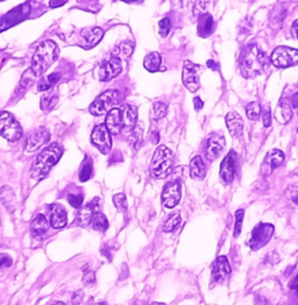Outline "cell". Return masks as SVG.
<instances>
[{"label": "cell", "mask_w": 298, "mask_h": 305, "mask_svg": "<svg viewBox=\"0 0 298 305\" xmlns=\"http://www.w3.org/2000/svg\"><path fill=\"white\" fill-rule=\"evenodd\" d=\"M284 161V154L280 149H273L267 154L265 162L262 164V171L268 169L267 175H269L274 169H276L278 165H281Z\"/></svg>", "instance_id": "21"}, {"label": "cell", "mask_w": 298, "mask_h": 305, "mask_svg": "<svg viewBox=\"0 0 298 305\" xmlns=\"http://www.w3.org/2000/svg\"><path fill=\"white\" fill-rule=\"evenodd\" d=\"M232 269L226 257H218L212 265V280L216 283H224L231 276Z\"/></svg>", "instance_id": "15"}, {"label": "cell", "mask_w": 298, "mask_h": 305, "mask_svg": "<svg viewBox=\"0 0 298 305\" xmlns=\"http://www.w3.org/2000/svg\"><path fill=\"white\" fill-rule=\"evenodd\" d=\"M49 229L48 219L43 214H37L31 224V234L33 238L40 239L46 234Z\"/></svg>", "instance_id": "24"}, {"label": "cell", "mask_w": 298, "mask_h": 305, "mask_svg": "<svg viewBox=\"0 0 298 305\" xmlns=\"http://www.w3.org/2000/svg\"><path fill=\"white\" fill-rule=\"evenodd\" d=\"M120 96V92L116 90H107L98 96L93 103L90 105L89 111L92 115H103L105 113H108L112 107L114 106L118 101V98Z\"/></svg>", "instance_id": "5"}, {"label": "cell", "mask_w": 298, "mask_h": 305, "mask_svg": "<svg viewBox=\"0 0 298 305\" xmlns=\"http://www.w3.org/2000/svg\"><path fill=\"white\" fill-rule=\"evenodd\" d=\"M268 65L266 55L256 44H248L240 56V71L245 78L258 76Z\"/></svg>", "instance_id": "1"}, {"label": "cell", "mask_w": 298, "mask_h": 305, "mask_svg": "<svg viewBox=\"0 0 298 305\" xmlns=\"http://www.w3.org/2000/svg\"><path fill=\"white\" fill-rule=\"evenodd\" d=\"M170 27H171L170 19H168V18L162 19V20L158 22V32H160V35L162 37L167 36L169 32H170Z\"/></svg>", "instance_id": "39"}, {"label": "cell", "mask_w": 298, "mask_h": 305, "mask_svg": "<svg viewBox=\"0 0 298 305\" xmlns=\"http://www.w3.org/2000/svg\"><path fill=\"white\" fill-rule=\"evenodd\" d=\"M59 78H61V74L58 73L49 75V76L43 78V80L39 83L37 90H39V91H47V90L50 89L52 85H55L56 83L59 81Z\"/></svg>", "instance_id": "32"}, {"label": "cell", "mask_w": 298, "mask_h": 305, "mask_svg": "<svg viewBox=\"0 0 298 305\" xmlns=\"http://www.w3.org/2000/svg\"><path fill=\"white\" fill-rule=\"evenodd\" d=\"M33 75H34V74H33ZM33 75H32V76H33ZM32 76H27V71H26L25 75H24V76H22V78H21L20 84H19L18 90H20L21 88H24V91H25L26 89L29 88V86H31L32 83L34 82V77H32Z\"/></svg>", "instance_id": "41"}, {"label": "cell", "mask_w": 298, "mask_h": 305, "mask_svg": "<svg viewBox=\"0 0 298 305\" xmlns=\"http://www.w3.org/2000/svg\"><path fill=\"white\" fill-rule=\"evenodd\" d=\"M94 282H96V276H94L92 270H88L83 275V283H85L86 285H92L94 284Z\"/></svg>", "instance_id": "42"}, {"label": "cell", "mask_w": 298, "mask_h": 305, "mask_svg": "<svg viewBox=\"0 0 298 305\" xmlns=\"http://www.w3.org/2000/svg\"><path fill=\"white\" fill-rule=\"evenodd\" d=\"M246 113L248 119L251 120H258L261 115V105H260L258 101H252V103H248L246 106Z\"/></svg>", "instance_id": "33"}, {"label": "cell", "mask_w": 298, "mask_h": 305, "mask_svg": "<svg viewBox=\"0 0 298 305\" xmlns=\"http://www.w3.org/2000/svg\"><path fill=\"white\" fill-rule=\"evenodd\" d=\"M194 103H195V108H196V111L202 110L203 106H204V103H203V100H202L199 97H196V98H195V99H194Z\"/></svg>", "instance_id": "46"}, {"label": "cell", "mask_w": 298, "mask_h": 305, "mask_svg": "<svg viewBox=\"0 0 298 305\" xmlns=\"http://www.w3.org/2000/svg\"><path fill=\"white\" fill-rule=\"evenodd\" d=\"M296 31H297V20L293 21V24H292V35H293V37H295V39L297 37Z\"/></svg>", "instance_id": "48"}, {"label": "cell", "mask_w": 298, "mask_h": 305, "mask_svg": "<svg viewBox=\"0 0 298 305\" xmlns=\"http://www.w3.org/2000/svg\"><path fill=\"white\" fill-rule=\"evenodd\" d=\"M120 113H122V131L125 133H131L137 125V107L131 104H125L123 105Z\"/></svg>", "instance_id": "16"}, {"label": "cell", "mask_w": 298, "mask_h": 305, "mask_svg": "<svg viewBox=\"0 0 298 305\" xmlns=\"http://www.w3.org/2000/svg\"><path fill=\"white\" fill-rule=\"evenodd\" d=\"M297 97H298V93H295V95H293V99H292V106L293 107H297Z\"/></svg>", "instance_id": "49"}, {"label": "cell", "mask_w": 298, "mask_h": 305, "mask_svg": "<svg viewBox=\"0 0 298 305\" xmlns=\"http://www.w3.org/2000/svg\"><path fill=\"white\" fill-rule=\"evenodd\" d=\"M0 135L12 142L18 141L22 135L20 124L7 111H0Z\"/></svg>", "instance_id": "6"}, {"label": "cell", "mask_w": 298, "mask_h": 305, "mask_svg": "<svg viewBox=\"0 0 298 305\" xmlns=\"http://www.w3.org/2000/svg\"><path fill=\"white\" fill-rule=\"evenodd\" d=\"M213 31V19L210 14H204L199 19L198 24V34L201 36L210 35Z\"/></svg>", "instance_id": "28"}, {"label": "cell", "mask_w": 298, "mask_h": 305, "mask_svg": "<svg viewBox=\"0 0 298 305\" xmlns=\"http://www.w3.org/2000/svg\"><path fill=\"white\" fill-rule=\"evenodd\" d=\"M181 201V184L177 180L168 182L162 191V204L164 208L172 209Z\"/></svg>", "instance_id": "12"}, {"label": "cell", "mask_w": 298, "mask_h": 305, "mask_svg": "<svg viewBox=\"0 0 298 305\" xmlns=\"http://www.w3.org/2000/svg\"><path fill=\"white\" fill-rule=\"evenodd\" d=\"M292 116V110L291 106H290V103L288 99L283 98V99L280 100L278 103L276 111H275V118L280 124H286L291 119Z\"/></svg>", "instance_id": "25"}, {"label": "cell", "mask_w": 298, "mask_h": 305, "mask_svg": "<svg viewBox=\"0 0 298 305\" xmlns=\"http://www.w3.org/2000/svg\"><path fill=\"white\" fill-rule=\"evenodd\" d=\"M123 70V63L119 58L116 57H110L107 59H104L99 66L94 70V76L97 80L107 82L111 81L112 78L118 76Z\"/></svg>", "instance_id": "7"}, {"label": "cell", "mask_w": 298, "mask_h": 305, "mask_svg": "<svg viewBox=\"0 0 298 305\" xmlns=\"http://www.w3.org/2000/svg\"><path fill=\"white\" fill-rule=\"evenodd\" d=\"M106 126L108 133L116 135L122 132V113L119 108H112L107 113L106 121L104 124Z\"/></svg>", "instance_id": "23"}, {"label": "cell", "mask_w": 298, "mask_h": 305, "mask_svg": "<svg viewBox=\"0 0 298 305\" xmlns=\"http://www.w3.org/2000/svg\"><path fill=\"white\" fill-rule=\"evenodd\" d=\"M58 47L54 41L47 40L37 47L32 59V73L35 77H41L58 57Z\"/></svg>", "instance_id": "3"}, {"label": "cell", "mask_w": 298, "mask_h": 305, "mask_svg": "<svg viewBox=\"0 0 298 305\" xmlns=\"http://www.w3.org/2000/svg\"><path fill=\"white\" fill-rule=\"evenodd\" d=\"M274 233V226L271 224H258L253 229L250 240V247L253 251H258L269 242Z\"/></svg>", "instance_id": "9"}, {"label": "cell", "mask_w": 298, "mask_h": 305, "mask_svg": "<svg viewBox=\"0 0 298 305\" xmlns=\"http://www.w3.org/2000/svg\"><path fill=\"white\" fill-rule=\"evenodd\" d=\"M225 148V138L220 134H210L205 142V154L210 161L218 159Z\"/></svg>", "instance_id": "14"}, {"label": "cell", "mask_w": 298, "mask_h": 305, "mask_svg": "<svg viewBox=\"0 0 298 305\" xmlns=\"http://www.w3.org/2000/svg\"><path fill=\"white\" fill-rule=\"evenodd\" d=\"M113 203H114L115 208L120 212H125L127 210V199L124 194H118L113 197Z\"/></svg>", "instance_id": "36"}, {"label": "cell", "mask_w": 298, "mask_h": 305, "mask_svg": "<svg viewBox=\"0 0 298 305\" xmlns=\"http://www.w3.org/2000/svg\"><path fill=\"white\" fill-rule=\"evenodd\" d=\"M49 138H50V135H49V132L44 127H40V129L33 131L27 138L26 150L27 152H34V150L39 149L41 146L46 144Z\"/></svg>", "instance_id": "18"}, {"label": "cell", "mask_w": 298, "mask_h": 305, "mask_svg": "<svg viewBox=\"0 0 298 305\" xmlns=\"http://www.w3.org/2000/svg\"><path fill=\"white\" fill-rule=\"evenodd\" d=\"M0 199H2L3 204L10 205V201L14 199V193L10 187H3L0 190Z\"/></svg>", "instance_id": "37"}, {"label": "cell", "mask_w": 298, "mask_h": 305, "mask_svg": "<svg viewBox=\"0 0 298 305\" xmlns=\"http://www.w3.org/2000/svg\"><path fill=\"white\" fill-rule=\"evenodd\" d=\"M198 66L194 65L190 61H186L183 66L182 80L186 88L191 92H196L199 89V76Z\"/></svg>", "instance_id": "13"}, {"label": "cell", "mask_w": 298, "mask_h": 305, "mask_svg": "<svg viewBox=\"0 0 298 305\" xmlns=\"http://www.w3.org/2000/svg\"><path fill=\"white\" fill-rule=\"evenodd\" d=\"M94 305H107V304L105 302H99V303H96Z\"/></svg>", "instance_id": "51"}, {"label": "cell", "mask_w": 298, "mask_h": 305, "mask_svg": "<svg viewBox=\"0 0 298 305\" xmlns=\"http://www.w3.org/2000/svg\"><path fill=\"white\" fill-rule=\"evenodd\" d=\"M91 141L92 145L96 146L101 154L110 153L112 148L111 134L108 133L106 126L104 124L94 127L91 134Z\"/></svg>", "instance_id": "11"}, {"label": "cell", "mask_w": 298, "mask_h": 305, "mask_svg": "<svg viewBox=\"0 0 298 305\" xmlns=\"http://www.w3.org/2000/svg\"><path fill=\"white\" fill-rule=\"evenodd\" d=\"M132 52H133V44L130 42H123L120 46H118L113 50L112 56L113 57L119 58L120 61H122V59L130 58Z\"/></svg>", "instance_id": "30"}, {"label": "cell", "mask_w": 298, "mask_h": 305, "mask_svg": "<svg viewBox=\"0 0 298 305\" xmlns=\"http://www.w3.org/2000/svg\"><path fill=\"white\" fill-rule=\"evenodd\" d=\"M173 163L172 152L168 147H157L150 163V172L155 178H164L171 171Z\"/></svg>", "instance_id": "4"}, {"label": "cell", "mask_w": 298, "mask_h": 305, "mask_svg": "<svg viewBox=\"0 0 298 305\" xmlns=\"http://www.w3.org/2000/svg\"><path fill=\"white\" fill-rule=\"evenodd\" d=\"M161 61H162L161 55L158 54V52L154 51L146 56L145 61H143V66H145L146 69L150 71V73H156V71H158V69H160Z\"/></svg>", "instance_id": "27"}, {"label": "cell", "mask_w": 298, "mask_h": 305, "mask_svg": "<svg viewBox=\"0 0 298 305\" xmlns=\"http://www.w3.org/2000/svg\"><path fill=\"white\" fill-rule=\"evenodd\" d=\"M167 111H168L167 104L162 103V101H156V103H154V118L156 120L164 118V116L167 115Z\"/></svg>", "instance_id": "34"}, {"label": "cell", "mask_w": 298, "mask_h": 305, "mask_svg": "<svg viewBox=\"0 0 298 305\" xmlns=\"http://www.w3.org/2000/svg\"><path fill=\"white\" fill-rule=\"evenodd\" d=\"M236 167V154L234 150H231L225 157L224 161L221 162L220 165V177L221 179L226 183L232 182L234 178Z\"/></svg>", "instance_id": "17"}, {"label": "cell", "mask_w": 298, "mask_h": 305, "mask_svg": "<svg viewBox=\"0 0 298 305\" xmlns=\"http://www.w3.org/2000/svg\"><path fill=\"white\" fill-rule=\"evenodd\" d=\"M181 213L180 212H173L171 213L170 216L167 220L164 221L163 224V231L167 233H170L172 231H175V229L178 227V225L181 224Z\"/></svg>", "instance_id": "31"}, {"label": "cell", "mask_w": 298, "mask_h": 305, "mask_svg": "<svg viewBox=\"0 0 298 305\" xmlns=\"http://www.w3.org/2000/svg\"><path fill=\"white\" fill-rule=\"evenodd\" d=\"M90 224H91L92 228L99 232H105L108 227V220L106 216L101 212H96L90 219Z\"/></svg>", "instance_id": "29"}, {"label": "cell", "mask_w": 298, "mask_h": 305, "mask_svg": "<svg viewBox=\"0 0 298 305\" xmlns=\"http://www.w3.org/2000/svg\"><path fill=\"white\" fill-rule=\"evenodd\" d=\"M49 221L52 228H62L68 223L67 211L64 210L62 205L51 204L48 206Z\"/></svg>", "instance_id": "19"}, {"label": "cell", "mask_w": 298, "mask_h": 305, "mask_svg": "<svg viewBox=\"0 0 298 305\" xmlns=\"http://www.w3.org/2000/svg\"><path fill=\"white\" fill-rule=\"evenodd\" d=\"M68 202L73 208H81L83 204V196L82 195H69L68 196Z\"/></svg>", "instance_id": "40"}, {"label": "cell", "mask_w": 298, "mask_h": 305, "mask_svg": "<svg viewBox=\"0 0 298 305\" xmlns=\"http://www.w3.org/2000/svg\"><path fill=\"white\" fill-rule=\"evenodd\" d=\"M154 305H167L165 303H155Z\"/></svg>", "instance_id": "52"}, {"label": "cell", "mask_w": 298, "mask_h": 305, "mask_svg": "<svg viewBox=\"0 0 298 305\" xmlns=\"http://www.w3.org/2000/svg\"><path fill=\"white\" fill-rule=\"evenodd\" d=\"M12 259H11L9 255L6 254H2L0 255V269H3L4 267H6V268H10L11 266H12Z\"/></svg>", "instance_id": "43"}, {"label": "cell", "mask_w": 298, "mask_h": 305, "mask_svg": "<svg viewBox=\"0 0 298 305\" xmlns=\"http://www.w3.org/2000/svg\"><path fill=\"white\" fill-rule=\"evenodd\" d=\"M63 154L62 146L55 142L44 148L40 154H37L35 161L32 165L31 175L36 179H41L46 176L49 170L57 163Z\"/></svg>", "instance_id": "2"}, {"label": "cell", "mask_w": 298, "mask_h": 305, "mask_svg": "<svg viewBox=\"0 0 298 305\" xmlns=\"http://www.w3.org/2000/svg\"><path fill=\"white\" fill-rule=\"evenodd\" d=\"M244 210H237L235 212V228H234V238H237L240 235L241 229H243V221H244Z\"/></svg>", "instance_id": "38"}, {"label": "cell", "mask_w": 298, "mask_h": 305, "mask_svg": "<svg viewBox=\"0 0 298 305\" xmlns=\"http://www.w3.org/2000/svg\"><path fill=\"white\" fill-rule=\"evenodd\" d=\"M225 120H226V125H227V129L232 137L237 138L243 134L244 120L240 116L239 113H236L234 111L228 112Z\"/></svg>", "instance_id": "20"}, {"label": "cell", "mask_w": 298, "mask_h": 305, "mask_svg": "<svg viewBox=\"0 0 298 305\" xmlns=\"http://www.w3.org/2000/svg\"><path fill=\"white\" fill-rule=\"evenodd\" d=\"M190 175L194 179H203L206 175V165L201 156H195L190 162Z\"/></svg>", "instance_id": "26"}, {"label": "cell", "mask_w": 298, "mask_h": 305, "mask_svg": "<svg viewBox=\"0 0 298 305\" xmlns=\"http://www.w3.org/2000/svg\"><path fill=\"white\" fill-rule=\"evenodd\" d=\"M262 120H263V125H265L266 127L271 125V115H270L269 110H266L262 113Z\"/></svg>", "instance_id": "45"}, {"label": "cell", "mask_w": 298, "mask_h": 305, "mask_svg": "<svg viewBox=\"0 0 298 305\" xmlns=\"http://www.w3.org/2000/svg\"><path fill=\"white\" fill-rule=\"evenodd\" d=\"M103 35H104V31L99 27L84 29V31L82 32V40L84 41V43H83L82 46L85 49H91L100 42Z\"/></svg>", "instance_id": "22"}, {"label": "cell", "mask_w": 298, "mask_h": 305, "mask_svg": "<svg viewBox=\"0 0 298 305\" xmlns=\"http://www.w3.org/2000/svg\"><path fill=\"white\" fill-rule=\"evenodd\" d=\"M67 2H64V0H61V2H50V3H49V6H50L51 9H56V7L63 6Z\"/></svg>", "instance_id": "47"}, {"label": "cell", "mask_w": 298, "mask_h": 305, "mask_svg": "<svg viewBox=\"0 0 298 305\" xmlns=\"http://www.w3.org/2000/svg\"><path fill=\"white\" fill-rule=\"evenodd\" d=\"M298 62V51L295 48L290 47H277L271 54V63L281 69L292 67Z\"/></svg>", "instance_id": "8"}, {"label": "cell", "mask_w": 298, "mask_h": 305, "mask_svg": "<svg viewBox=\"0 0 298 305\" xmlns=\"http://www.w3.org/2000/svg\"><path fill=\"white\" fill-rule=\"evenodd\" d=\"M83 297H84V292L82 291V290H78L74 293L73 298H71V305H79L82 303Z\"/></svg>", "instance_id": "44"}, {"label": "cell", "mask_w": 298, "mask_h": 305, "mask_svg": "<svg viewBox=\"0 0 298 305\" xmlns=\"http://www.w3.org/2000/svg\"><path fill=\"white\" fill-rule=\"evenodd\" d=\"M29 11H31V6H29L28 3L21 4V5L16 7V9L11 10L9 13L0 19V33L19 24V22H21L28 16Z\"/></svg>", "instance_id": "10"}, {"label": "cell", "mask_w": 298, "mask_h": 305, "mask_svg": "<svg viewBox=\"0 0 298 305\" xmlns=\"http://www.w3.org/2000/svg\"><path fill=\"white\" fill-rule=\"evenodd\" d=\"M52 305H66V304H64L63 302H56V303H54Z\"/></svg>", "instance_id": "50"}, {"label": "cell", "mask_w": 298, "mask_h": 305, "mask_svg": "<svg viewBox=\"0 0 298 305\" xmlns=\"http://www.w3.org/2000/svg\"><path fill=\"white\" fill-rule=\"evenodd\" d=\"M92 164L91 162H86V163L83 164V167L81 169V172H79V180L81 182H86L91 178L92 176Z\"/></svg>", "instance_id": "35"}]
</instances>
